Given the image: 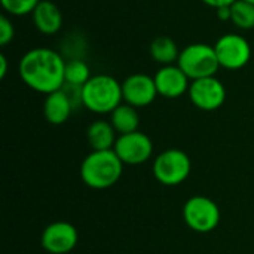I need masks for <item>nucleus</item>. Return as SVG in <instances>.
<instances>
[{
  "instance_id": "6ab92c4d",
  "label": "nucleus",
  "mask_w": 254,
  "mask_h": 254,
  "mask_svg": "<svg viewBox=\"0 0 254 254\" xmlns=\"http://www.w3.org/2000/svg\"><path fill=\"white\" fill-rule=\"evenodd\" d=\"M89 67L82 60H70L65 63V83L83 86L91 79Z\"/></svg>"
},
{
  "instance_id": "2eb2a0df",
  "label": "nucleus",
  "mask_w": 254,
  "mask_h": 254,
  "mask_svg": "<svg viewBox=\"0 0 254 254\" xmlns=\"http://www.w3.org/2000/svg\"><path fill=\"white\" fill-rule=\"evenodd\" d=\"M116 129L113 128L112 122L107 121H94L86 131V138L92 150H109L115 147L118 140Z\"/></svg>"
},
{
  "instance_id": "dca6fc26",
  "label": "nucleus",
  "mask_w": 254,
  "mask_h": 254,
  "mask_svg": "<svg viewBox=\"0 0 254 254\" xmlns=\"http://www.w3.org/2000/svg\"><path fill=\"white\" fill-rule=\"evenodd\" d=\"M110 122L119 135L138 131L140 116L135 107L129 104H121L110 113Z\"/></svg>"
},
{
  "instance_id": "20e7f679",
  "label": "nucleus",
  "mask_w": 254,
  "mask_h": 254,
  "mask_svg": "<svg viewBox=\"0 0 254 254\" xmlns=\"http://www.w3.org/2000/svg\"><path fill=\"white\" fill-rule=\"evenodd\" d=\"M177 65L190 80L216 76L220 63L214 46L207 43H192L180 51Z\"/></svg>"
},
{
  "instance_id": "a211bd4d",
  "label": "nucleus",
  "mask_w": 254,
  "mask_h": 254,
  "mask_svg": "<svg viewBox=\"0 0 254 254\" xmlns=\"http://www.w3.org/2000/svg\"><path fill=\"white\" fill-rule=\"evenodd\" d=\"M231 21L241 30L254 28V4L246 0H237L231 6Z\"/></svg>"
},
{
  "instance_id": "b1692460",
  "label": "nucleus",
  "mask_w": 254,
  "mask_h": 254,
  "mask_svg": "<svg viewBox=\"0 0 254 254\" xmlns=\"http://www.w3.org/2000/svg\"><path fill=\"white\" fill-rule=\"evenodd\" d=\"M217 16L222 21L231 19V7H220V9H217Z\"/></svg>"
},
{
  "instance_id": "9d476101",
  "label": "nucleus",
  "mask_w": 254,
  "mask_h": 254,
  "mask_svg": "<svg viewBox=\"0 0 254 254\" xmlns=\"http://www.w3.org/2000/svg\"><path fill=\"white\" fill-rule=\"evenodd\" d=\"M79 241L77 229L68 222H54L48 225L40 237L42 247L51 254L70 253Z\"/></svg>"
},
{
  "instance_id": "7ed1b4c3",
  "label": "nucleus",
  "mask_w": 254,
  "mask_h": 254,
  "mask_svg": "<svg viewBox=\"0 0 254 254\" xmlns=\"http://www.w3.org/2000/svg\"><path fill=\"white\" fill-rule=\"evenodd\" d=\"M122 83H119L113 76L97 74L82 86V103L92 113H112L122 104Z\"/></svg>"
},
{
  "instance_id": "f3484780",
  "label": "nucleus",
  "mask_w": 254,
  "mask_h": 254,
  "mask_svg": "<svg viewBox=\"0 0 254 254\" xmlns=\"http://www.w3.org/2000/svg\"><path fill=\"white\" fill-rule=\"evenodd\" d=\"M150 55L156 63L164 64V65H170V64L179 61L180 51L171 37L161 36V37H156L150 43Z\"/></svg>"
},
{
  "instance_id": "f257e3e1",
  "label": "nucleus",
  "mask_w": 254,
  "mask_h": 254,
  "mask_svg": "<svg viewBox=\"0 0 254 254\" xmlns=\"http://www.w3.org/2000/svg\"><path fill=\"white\" fill-rule=\"evenodd\" d=\"M18 73L28 88L48 95L64 86L65 61L54 49L33 48L21 57Z\"/></svg>"
},
{
  "instance_id": "4468645a",
  "label": "nucleus",
  "mask_w": 254,
  "mask_h": 254,
  "mask_svg": "<svg viewBox=\"0 0 254 254\" xmlns=\"http://www.w3.org/2000/svg\"><path fill=\"white\" fill-rule=\"evenodd\" d=\"M74 110L67 94L60 89L52 94H48L43 103V115L45 119L52 125H63Z\"/></svg>"
},
{
  "instance_id": "412c9836",
  "label": "nucleus",
  "mask_w": 254,
  "mask_h": 254,
  "mask_svg": "<svg viewBox=\"0 0 254 254\" xmlns=\"http://www.w3.org/2000/svg\"><path fill=\"white\" fill-rule=\"evenodd\" d=\"M13 37H15V28H13L12 21L6 15H1L0 16V45L6 46L9 42H12Z\"/></svg>"
},
{
  "instance_id": "393cba45",
  "label": "nucleus",
  "mask_w": 254,
  "mask_h": 254,
  "mask_svg": "<svg viewBox=\"0 0 254 254\" xmlns=\"http://www.w3.org/2000/svg\"><path fill=\"white\" fill-rule=\"evenodd\" d=\"M246 1H249V3H252V4H254V0H246Z\"/></svg>"
},
{
  "instance_id": "f8f14e48",
  "label": "nucleus",
  "mask_w": 254,
  "mask_h": 254,
  "mask_svg": "<svg viewBox=\"0 0 254 254\" xmlns=\"http://www.w3.org/2000/svg\"><path fill=\"white\" fill-rule=\"evenodd\" d=\"M155 85L158 94L165 98H179L189 92L190 79L179 65H164L155 74Z\"/></svg>"
},
{
  "instance_id": "f03ea898",
  "label": "nucleus",
  "mask_w": 254,
  "mask_h": 254,
  "mask_svg": "<svg viewBox=\"0 0 254 254\" xmlns=\"http://www.w3.org/2000/svg\"><path fill=\"white\" fill-rule=\"evenodd\" d=\"M124 173V162L113 149L92 150L80 165L82 182L97 190L115 186Z\"/></svg>"
},
{
  "instance_id": "ddd939ff",
  "label": "nucleus",
  "mask_w": 254,
  "mask_h": 254,
  "mask_svg": "<svg viewBox=\"0 0 254 254\" xmlns=\"http://www.w3.org/2000/svg\"><path fill=\"white\" fill-rule=\"evenodd\" d=\"M34 27L45 36H52L63 27V13L60 7L51 0H40L31 13Z\"/></svg>"
},
{
  "instance_id": "0eeeda50",
  "label": "nucleus",
  "mask_w": 254,
  "mask_h": 254,
  "mask_svg": "<svg viewBox=\"0 0 254 254\" xmlns=\"http://www.w3.org/2000/svg\"><path fill=\"white\" fill-rule=\"evenodd\" d=\"M220 67L228 70H240L247 65L252 58V46L249 40L240 34H223L214 45Z\"/></svg>"
},
{
  "instance_id": "6e6552de",
  "label": "nucleus",
  "mask_w": 254,
  "mask_h": 254,
  "mask_svg": "<svg viewBox=\"0 0 254 254\" xmlns=\"http://www.w3.org/2000/svg\"><path fill=\"white\" fill-rule=\"evenodd\" d=\"M113 150L124 162V165H140L152 158L153 143L147 134L134 131L119 135Z\"/></svg>"
},
{
  "instance_id": "39448f33",
  "label": "nucleus",
  "mask_w": 254,
  "mask_h": 254,
  "mask_svg": "<svg viewBox=\"0 0 254 254\" xmlns=\"http://www.w3.org/2000/svg\"><path fill=\"white\" fill-rule=\"evenodd\" d=\"M190 158L179 149H167L153 161V176L164 186L182 185L190 176Z\"/></svg>"
},
{
  "instance_id": "5701e85b",
  "label": "nucleus",
  "mask_w": 254,
  "mask_h": 254,
  "mask_svg": "<svg viewBox=\"0 0 254 254\" xmlns=\"http://www.w3.org/2000/svg\"><path fill=\"white\" fill-rule=\"evenodd\" d=\"M6 73H7V60L4 54H0V77L4 79Z\"/></svg>"
},
{
  "instance_id": "aec40b11",
  "label": "nucleus",
  "mask_w": 254,
  "mask_h": 254,
  "mask_svg": "<svg viewBox=\"0 0 254 254\" xmlns=\"http://www.w3.org/2000/svg\"><path fill=\"white\" fill-rule=\"evenodd\" d=\"M3 9L15 16H22L33 13L36 6L40 3V0H0Z\"/></svg>"
},
{
  "instance_id": "423d86ee",
  "label": "nucleus",
  "mask_w": 254,
  "mask_h": 254,
  "mask_svg": "<svg viewBox=\"0 0 254 254\" xmlns=\"http://www.w3.org/2000/svg\"><path fill=\"white\" fill-rule=\"evenodd\" d=\"M220 208L208 196L195 195L183 205L185 223L198 234H208L220 223Z\"/></svg>"
},
{
  "instance_id": "9b49d317",
  "label": "nucleus",
  "mask_w": 254,
  "mask_h": 254,
  "mask_svg": "<svg viewBox=\"0 0 254 254\" xmlns=\"http://www.w3.org/2000/svg\"><path fill=\"white\" fill-rule=\"evenodd\" d=\"M122 95L124 101L132 107H146L155 101L159 95L155 79L144 73H135L128 76L122 82Z\"/></svg>"
},
{
  "instance_id": "1a4fd4ad",
  "label": "nucleus",
  "mask_w": 254,
  "mask_h": 254,
  "mask_svg": "<svg viewBox=\"0 0 254 254\" xmlns=\"http://www.w3.org/2000/svg\"><path fill=\"white\" fill-rule=\"evenodd\" d=\"M189 97L195 107L204 112H213L220 109L226 101V88L216 77H202L190 82Z\"/></svg>"
},
{
  "instance_id": "4be33fe9",
  "label": "nucleus",
  "mask_w": 254,
  "mask_h": 254,
  "mask_svg": "<svg viewBox=\"0 0 254 254\" xmlns=\"http://www.w3.org/2000/svg\"><path fill=\"white\" fill-rule=\"evenodd\" d=\"M202 1L217 10L220 7H231L237 0H202Z\"/></svg>"
}]
</instances>
